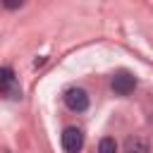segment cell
<instances>
[{"instance_id": "1", "label": "cell", "mask_w": 153, "mask_h": 153, "mask_svg": "<svg viewBox=\"0 0 153 153\" xmlns=\"http://www.w3.org/2000/svg\"><path fill=\"white\" fill-rule=\"evenodd\" d=\"M0 93L7 98H22V86L10 67H0Z\"/></svg>"}, {"instance_id": "2", "label": "cell", "mask_w": 153, "mask_h": 153, "mask_svg": "<svg viewBox=\"0 0 153 153\" xmlns=\"http://www.w3.org/2000/svg\"><path fill=\"white\" fill-rule=\"evenodd\" d=\"M65 105H67L69 110H74V112H84V110L88 108V93H86L84 88L72 86V88L65 91Z\"/></svg>"}, {"instance_id": "3", "label": "cell", "mask_w": 153, "mask_h": 153, "mask_svg": "<svg viewBox=\"0 0 153 153\" xmlns=\"http://www.w3.org/2000/svg\"><path fill=\"white\" fill-rule=\"evenodd\" d=\"M110 86H112V91H115L117 96H129V93L136 88V76L122 69V72H117V74L112 76Z\"/></svg>"}, {"instance_id": "4", "label": "cell", "mask_w": 153, "mask_h": 153, "mask_svg": "<svg viewBox=\"0 0 153 153\" xmlns=\"http://www.w3.org/2000/svg\"><path fill=\"white\" fill-rule=\"evenodd\" d=\"M62 148L67 151V153H79L81 148H84V134H81V129H76V127H67L65 131H62Z\"/></svg>"}, {"instance_id": "5", "label": "cell", "mask_w": 153, "mask_h": 153, "mask_svg": "<svg viewBox=\"0 0 153 153\" xmlns=\"http://www.w3.org/2000/svg\"><path fill=\"white\" fill-rule=\"evenodd\" d=\"M124 151H127V153H148V151H151V143H148V139H146V136L134 134V136H129V139H127Z\"/></svg>"}, {"instance_id": "6", "label": "cell", "mask_w": 153, "mask_h": 153, "mask_svg": "<svg viewBox=\"0 0 153 153\" xmlns=\"http://www.w3.org/2000/svg\"><path fill=\"white\" fill-rule=\"evenodd\" d=\"M98 153H117V143H115V139H110V136L100 139V143H98Z\"/></svg>"}]
</instances>
